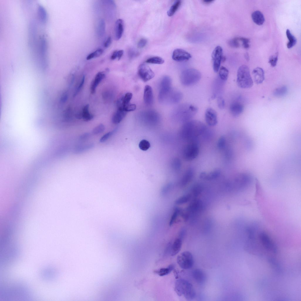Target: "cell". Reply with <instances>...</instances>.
<instances>
[{"label":"cell","instance_id":"49","mask_svg":"<svg viewBox=\"0 0 301 301\" xmlns=\"http://www.w3.org/2000/svg\"><path fill=\"white\" fill-rule=\"evenodd\" d=\"M90 137V134L88 133H84L81 135L79 137L80 140L84 141L88 140Z\"/></svg>","mask_w":301,"mask_h":301},{"label":"cell","instance_id":"18","mask_svg":"<svg viewBox=\"0 0 301 301\" xmlns=\"http://www.w3.org/2000/svg\"><path fill=\"white\" fill-rule=\"evenodd\" d=\"M244 106L241 103L235 102L230 105V111L232 115L234 117L239 116L243 112Z\"/></svg>","mask_w":301,"mask_h":301},{"label":"cell","instance_id":"10","mask_svg":"<svg viewBox=\"0 0 301 301\" xmlns=\"http://www.w3.org/2000/svg\"><path fill=\"white\" fill-rule=\"evenodd\" d=\"M223 56L222 48L219 46H217L213 50L212 54L213 69L215 72L219 71L221 63L222 62Z\"/></svg>","mask_w":301,"mask_h":301},{"label":"cell","instance_id":"48","mask_svg":"<svg viewBox=\"0 0 301 301\" xmlns=\"http://www.w3.org/2000/svg\"><path fill=\"white\" fill-rule=\"evenodd\" d=\"M173 166L176 170H178L180 169L181 166V162L179 159L178 158L175 159L173 161Z\"/></svg>","mask_w":301,"mask_h":301},{"label":"cell","instance_id":"26","mask_svg":"<svg viewBox=\"0 0 301 301\" xmlns=\"http://www.w3.org/2000/svg\"><path fill=\"white\" fill-rule=\"evenodd\" d=\"M193 176V172L190 168L188 169L185 173L182 178L181 184L183 186L187 185L192 179Z\"/></svg>","mask_w":301,"mask_h":301},{"label":"cell","instance_id":"51","mask_svg":"<svg viewBox=\"0 0 301 301\" xmlns=\"http://www.w3.org/2000/svg\"><path fill=\"white\" fill-rule=\"evenodd\" d=\"M85 76H83L82 77V80H81V83H80V84H79V86L78 87L77 90L76 91V92H75V93H74V96H75L76 95H77V94L78 93V92L80 91V90L81 89V88L83 86V85L84 84V81H85Z\"/></svg>","mask_w":301,"mask_h":301},{"label":"cell","instance_id":"14","mask_svg":"<svg viewBox=\"0 0 301 301\" xmlns=\"http://www.w3.org/2000/svg\"><path fill=\"white\" fill-rule=\"evenodd\" d=\"M253 79L255 83L259 84L265 79V73L263 69L259 67L254 68L252 72Z\"/></svg>","mask_w":301,"mask_h":301},{"label":"cell","instance_id":"19","mask_svg":"<svg viewBox=\"0 0 301 301\" xmlns=\"http://www.w3.org/2000/svg\"><path fill=\"white\" fill-rule=\"evenodd\" d=\"M220 174V170L215 169L208 173L205 172H201L200 175V178L205 180H212L218 178Z\"/></svg>","mask_w":301,"mask_h":301},{"label":"cell","instance_id":"2","mask_svg":"<svg viewBox=\"0 0 301 301\" xmlns=\"http://www.w3.org/2000/svg\"><path fill=\"white\" fill-rule=\"evenodd\" d=\"M175 290L179 296H183L187 300L194 299L196 293L193 287L187 280L183 279L177 280L175 286Z\"/></svg>","mask_w":301,"mask_h":301},{"label":"cell","instance_id":"52","mask_svg":"<svg viewBox=\"0 0 301 301\" xmlns=\"http://www.w3.org/2000/svg\"><path fill=\"white\" fill-rule=\"evenodd\" d=\"M111 43V38L109 36L104 43V46L105 48H107L109 47Z\"/></svg>","mask_w":301,"mask_h":301},{"label":"cell","instance_id":"40","mask_svg":"<svg viewBox=\"0 0 301 301\" xmlns=\"http://www.w3.org/2000/svg\"><path fill=\"white\" fill-rule=\"evenodd\" d=\"M105 130V127L102 124H100L95 127L92 131L94 135H97L103 132Z\"/></svg>","mask_w":301,"mask_h":301},{"label":"cell","instance_id":"44","mask_svg":"<svg viewBox=\"0 0 301 301\" xmlns=\"http://www.w3.org/2000/svg\"><path fill=\"white\" fill-rule=\"evenodd\" d=\"M240 39L242 46L245 49L249 48L250 46V39L248 38L243 37H240Z\"/></svg>","mask_w":301,"mask_h":301},{"label":"cell","instance_id":"11","mask_svg":"<svg viewBox=\"0 0 301 301\" xmlns=\"http://www.w3.org/2000/svg\"><path fill=\"white\" fill-rule=\"evenodd\" d=\"M138 74L141 79L145 82L150 80L155 76L154 73L150 67L144 63L139 66Z\"/></svg>","mask_w":301,"mask_h":301},{"label":"cell","instance_id":"41","mask_svg":"<svg viewBox=\"0 0 301 301\" xmlns=\"http://www.w3.org/2000/svg\"><path fill=\"white\" fill-rule=\"evenodd\" d=\"M278 55V53L276 52L275 54L270 56L269 58V63L272 67H275L277 64Z\"/></svg>","mask_w":301,"mask_h":301},{"label":"cell","instance_id":"33","mask_svg":"<svg viewBox=\"0 0 301 301\" xmlns=\"http://www.w3.org/2000/svg\"><path fill=\"white\" fill-rule=\"evenodd\" d=\"M191 198V195L190 194L185 195L177 199L175 201V203L177 205H182L188 202Z\"/></svg>","mask_w":301,"mask_h":301},{"label":"cell","instance_id":"53","mask_svg":"<svg viewBox=\"0 0 301 301\" xmlns=\"http://www.w3.org/2000/svg\"><path fill=\"white\" fill-rule=\"evenodd\" d=\"M123 53V51L122 50L118 51L117 58L119 60L121 58Z\"/></svg>","mask_w":301,"mask_h":301},{"label":"cell","instance_id":"55","mask_svg":"<svg viewBox=\"0 0 301 301\" xmlns=\"http://www.w3.org/2000/svg\"><path fill=\"white\" fill-rule=\"evenodd\" d=\"M203 2L206 4H208L211 3L213 1V0H204Z\"/></svg>","mask_w":301,"mask_h":301},{"label":"cell","instance_id":"38","mask_svg":"<svg viewBox=\"0 0 301 301\" xmlns=\"http://www.w3.org/2000/svg\"><path fill=\"white\" fill-rule=\"evenodd\" d=\"M139 147L141 150L146 151L148 150L150 147V143L146 140H143L140 142Z\"/></svg>","mask_w":301,"mask_h":301},{"label":"cell","instance_id":"34","mask_svg":"<svg viewBox=\"0 0 301 301\" xmlns=\"http://www.w3.org/2000/svg\"><path fill=\"white\" fill-rule=\"evenodd\" d=\"M146 62L148 63L160 64L163 63L164 62V60L160 57L154 56L147 59Z\"/></svg>","mask_w":301,"mask_h":301},{"label":"cell","instance_id":"56","mask_svg":"<svg viewBox=\"0 0 301 301\" xmlns=\"http://www.w3.org/2000/svg\"><path fill=\"white\" fill-rule=\"evenodd\" d=\"M245 57L247 61H248L249 60V56L248 53L246 52L245 54Z\"/></svg>","mask_w":301,"mask_h":301},{"label":"cell","instance_id":"24","mask_svg":"<svg viewBox=\"0 0 301 301\" xmlns=\"http://www.w3.org/2000/svg\"><path fill=\"white\" fill-rule=\"evenodd\" d=\"M251 17L254 22L257 25H262L265 21L264 16L259 11L257 10L253 12L252 14Z\"/></svg>","mask_w":301,"mask_h":301},{"label":"cell","instance_id":"29","mask_svg":"<svg viewBox=\"0 0 301 301\" xmlns=\"http://www.w3.org/2000/svg\"><path fill=\"white\" fill-rule=\"evenodd\" d=\"M286 35L289 40L287 44V47L290 49L293 47L296 43L297 40L295 37L291 33L290 30L287 29L286 31Z\"/></svg>","mask_w":301,"mask_h":301},{"label":"cell","instance_id":"36","mask_svg":"<svg viewBox=\"0 0 301 301\" xmlns=\"http://www.w3.org/2000/svg\"><path fill=\"white\" fill-rule=\"evenodd\" d=\"M103 52V51L102 49H98L88 55L87 56L86 59L87 60H89L93 58L98 57L102 54Z\"/></svg>","mask_w":301,"mask_h":301},{"label":"cell","instance_id":"6","mask_svg":"<svg viewBox=\"0 0 301 301\" xmlns=\"http://www.w3.org/2000/svg\"><path fill=\"white\" fill-rule=\"evenodd\" d=\"M171 84V80L170 77L165 76L162 78L160 84L159 94L160 101H164L168 98L172 91Z\"/></svg>","mask_w":301,"mask_h":301},{"label":"cell","instance_id":"23","mask_svg":"<svg viewBox=\"0 0 301 301\" xmlns=\"http://www.w3.org/2000/svg\"><path fill=\"white\" fill-rule=\"evenodd\" d=\"M182 245V240L179 238L175 239L171 245L170 255L174 256L177 254L180 250Z\"/></svg>","mask_w":301,"mask_h":301},{"label":"cell","instance_id":"35","mask_svg":"<svg viewBox=\"0 0 301 301\" xmlns=\"http://www.w3.org/2000/svg\"><path fill=\"white\" fill-rule=\"evenodd\" d=\"M180 209L178 208L175 207L170 218L169 224L172 226L176 222L178 215H179Z\"/></svg>","mask_w":301,"mask_h":301},{"label":"cell","instance_id":"50","mask_svg":"<svg viewBox=\"0 0 301 301\" xmlns=\"http://www.w3.org/2000/svg\"><path fill=\"white\" fill-rule=\"evenodd\" d=\"M138 54V52L133 49H131L129 50L128 55L131 58L137 56Z\"/></svg>","mask_w":301,"mask_h":301},{"label":"cell","instance_id":"37","mask_svg":"<svg viewBox=\"0 0 301 301\" xmlns=\"http://www.w3.org/2000/svg\"><path fill=\"white\" fill-rule=\"evenodd\" d=\"M241 43L240 37H235L230 40L228 44L231 47L237 48L239 47Z\"/></svg>","mask_w":301,"mask_h":301},{"label":"cell","instance_id":"22","mask_svg":"<svg viewBox=\"0 0 301 301\" xmlns=\"http://www.w3.org/2000/svg\"><path fill=\"white\" fill-rule=\"evenodd\" d=\"M127 113L126 112L118 108L112 117V123L116 124L119 123L125 117Z\"/></svg>","mask_w":301,"mask_h":301},{"label":"cell","instance_id":"13","mask_svg":"<svg viewBox=\"0 0 301 301\" xmlns=\"http://www.w3.org/2000/svg\"><path fill=\"white\" fill-rule=\"evenodd\" d=\"M205 121L210 126H215L218 123L217 114L213 109L209 108L206 110L205 114Z\"/></svg>","mask_w":301,"mask_h":301},{"label":"cell","instance_id":"16","mask_svg":"<svg viewBox=\"0 0 301 301\" xmlns=\"http://www.w3.org/2000/svg\"><path fill=\"white\" fill-rule=\"evenodd\" d=\"M124 30V22L121 19H118L116 21L115 26L114 35L116 40H119L121 37Z\"/></svg>","mask_w":301,"mask_h":301},{"label":"cell","instance_id":"8","mask_svg":"<svg viewBox=\"0 0 301 301\" xmlns=\"http://www.w3.org/2000/svg\"><path fill=\"white\" fill-rule=\"evenodd\" d=\"M132 96V94L131 93L128 92L126 93L118 101V108L126 112L135 110L136 108V106L135 104L130 103Z\"/></svg>","mask_w":301,"mask_h":301},{"label":"cell","instance_id":"39","mask_svg":"<svg viewBox=\"0 0 301 301\" xmlns=\"http://www.w3.org/2000/svg\"><path fill=\"white\" fill-rule=\"evenodd\" d=\"M117 128H116L112 131L105 134L100 138V142L101 143H103L106 141L117 131Z\"/></svg>","mask_w":301,"mask_h":301},{"label":"cell","instance_id":"28","mask_svg":"<svg viewBox=\"0 0 301 301\" xmlns=\"http://www.w3.org/2000/svg\"><path fill=\"white\" fill-rule=\"evenodd\" d=\"M89 106L87 104L85 106L82 111L81 116L83 120L86 121H88L91 120L93 118V116L90 114L89 111Z\"/></svg>","mask_w":301,"mask_h":301},{"label":"cell","instance_id":"17","mask_svg":"<svg viewBox=\"0 0 301 301\" xmlns=\"http://www.w3.org/2000/svg\"><path fill=\"white\" fill-rule=\"evenodd\" d=\"M105 74L103 72H99L96 75L94 79L92 81L90 86L91 93H94L96 89L101 81L105 77Z\"/></svg>","mask_w":301,"mask_h":301},{"label":"cell","instance_id":"46","mask_svg":"<svg viewBox=\"0 0 301 301\" xmlns=\"http://www.w3.org/2000/svg\"><path fill=\"white\" fill-rule=\"evenodd\" d=\"M147 40L145 38L141 39L138 42L137 47L138 48L141 49L144 47L147 43Z\"/></svg>","mask_w":301,"mask_h":301},{"label":"cell","instance_id":"12","mask_svg":"<svg viewBox=\"0 0 301 301\" xmlns=\"http://www.w3.org/2000/svg\"><path fill=\"white\" fill-rule=\"evenodd\" d=\"M191 57L190 53L180 49H177L173 52L172 58L174 61H183L189 60Z\"/></svg>","mask_w":301,"mask_h":301},{"label":"cell","instance_id":"43","mask_svg":"<svg viewBox=\"0 0 301 301\" xmlns=\"http://www.w3.org/2000/svg\"><path fill=\"white\" fill-rule=\"evenodd\" d=\"M226 139L224 136H221L217 142V146L218 148L222 149L225 146Z\"/></svg>","mask_w":301,"mask_h":301},{"label":"cell","instance_id":"25","mask_svg":"<svg viewBox=\"0 0 301 301\" xmlns=\"http://www.w3.org/2000/svg\"><path fill=\"white\" fill-rule=\"evenodd\" d=\"M94 146L93 143L78 146L74 148L73 153L76 154L81 153L92 149Z\"/></svg>","mask_w":301,"mask_h":301},{"label":"cell","instance_id":"20","mask_svg":"<svg viewBox=\"0 0 301 301\" xmlns=\"http://www.w3.org/2000/svg\"><path fill=\"white\" fill-rule=\"evenodd\" d=\"M192 275L195 281L198 283H203L205 280V275L200 269H196L193 270L192 272Z\"/></svg>","mask_w":301,"mask_h":301},{"label":"cell","instance_id":"54","mask_svg":"<svg viewBox=\"0 0 301 301\" xmlns=\"http://www.w3.org/2000/svg\"><path fill=\"white\" fill-rule=\"evenodd\" d=\"M117 50H115L113 52L111 57V60H114L117 58Z\"/></svg>","mask_w":301,"mask_h":301},{"label":"cell","instance_id":"21","mask_svg":"<svg viewBox=\"0 0 301 301\" xmlns=\"http://www.w3.org/2000/svg\"><path fill=\"white\" fill-rule=\"evenodd\" d=\"M203 207L202 202L199 200L195 199L190 203L188 207V210L191 213H195L201 210Z\"/></svg>","mask_w":301,"mask_h":301},{"label":"cell","instance_id":"15","mask_svg":"<svg viewBox=\"0 0 301 301\" xmlns=\"http://www.w3.org/2000/svg\"><path fill=\"white\" fill-rule=\"evenodd\" d=\"M144 101L147 105H150L153 102V90L151 87L147 85L145 87L143 95Z\"/></svg>","mask_w":301,"mask_h":301},{"label":"cell","instance_id":"9","mask_svg":"<svg viewBox=\"0 0 301 301\" xmlns=\"http://www.w3.org/2000/svg\"><path fill=\"white\" fill-rule=\"evenodd\" d=\"M199 153V149L198 145L195 143H191L185 147L183 151V158L187 161H191L195 158Z\"/></svg>","mask_w":301,"mask_h":301},{"label":"cell","instance_id":"31","mask_svg":"<svg viewBox=\"0 0 301 301\" xmlns=\"http://www.w3.org/2000/svg\"><path fill=\"white\" fill-rule=\"evenodd\" d=\"M287 87L284 86L276 89L273 92V94L277 97H282L287 93Z\"/></svg>","mask_w":301,"mask_h":301},{"label":"cell","instance_id":"47","mask_svg":"<svg viewBox=\"0 0 301 301\" xmlns=\"http://www.w3.org/2000/svg\"><path fill=\"white\" fill-rule=\"evenodd\" d=\"M217 100L218 107L221 109L224 108L225 105V103L223 98L222 97L220 96L218 98Z\"/></svg>","mask_w":301,"mask_h":301},{"label":"cell","instance_id":"3","mask_svg":"<svg viewBox=\"0 0 301 301\" xmlns=\"http://www.w3.org/2000/svg\"><path fill=\"white\" fill-rule=\"evenodd\" d=\"M237 83L239 87L243 88H250L253 86V80L247 66L243 65L239 68L237 71Z\"/></svg>","mask_w":301,"mask_h":301},{"label":"cell","instance_id":"7","mask_svg":"<svg viewBox=\"0 0 301 301\" xmlns=\"http://www.w3.org/2000/svg\"><path fill=\"white\" fill-rule=\"evenodd\" d=\"M177 261L179 266L184 269L190 268L194 264L193 255L189 251H184L181 253L178 256Z\"/></svg>","mask_w":301,"mask_h":301},{"label":"cell","instance_id":"32","mask_svg":"<svg viewBox=\"0 0 301 301\" xmlns=\"http://www.w3.org/2000/svg\"><path fill=\"white\" fill-rule=\"evenodd\" d=\"M219 74L220 78L223 81L227 80L229 74L228 69L225 67L222 66L221 67L219 70Z\"/></svg>","mask_w":301,"mask_h":301},{"label":"cell","instance_id":"4","mask_svg":"<svg viewBox=\"0 0 301 301\" xmlns=\"http://www.w3.org/2000/svg\"><path fill=\"white\" fill-rule=\"evenodd\" d=\"M201 74L196 69L190 68L184 70L181 73L180 80L181 83L185 86L193 85L200 79Z\"/></svg>","mask_w":301,"mask_h":301},{"label":"cell","instance_id":"42","mask_svg":"<svg viewBox=\"0 0 301 301\" xmlns=\"http://www.w3.org/2000/svg\"><path fill=\"white\" fill-rule=\"evenodd\" d=\"M203 190V188L200 185H197L193 188V194L194 196L197 197L200 194Z\"/></svg>","mask_w":301,"mask_h":301},{"label":"cell","instance_id":"30","mask_svg":"<svg viewBox=\"0 0 301 301\" xmlns=\"http://www.w3.org/2000/svg\"><path fill=\"white\" fill-rule=\"evenodd\" d=\"M181 3V1L180 0L176 1L167 11L168 15L169 16H173L180 6Z\"/></svg>","mask_w":301,"mask_h":301},{"label":"cell","instance_id":"45","mask_svg":"<svg viewBox=\"0 0 301 301\" xmlns=\"http://www.w3.org/2000/svg\"><path fill=\"white\" fill-rule=\"evenodd\" d=\"M171 185L170 184H168L163 187L162 189L161 192V194L165 195L167 194L171 189Z\"/></svg>","mask_w":301,"mask_h":301},{"label":"cell","instance_id":"5","mask_svg":"<svg viewBox=\"0 0 301 301\" xmlns=\"http://www.w3.org/2000/svg\"><path fill=\"white\" fill-rule=\"evenodd\" d=\"M258 237L265 249L274 254L277 253V249L276 245L265 231L263 230L260 231L258 234Z\"/></svg>","mask_w":301,"mask_h":301},{"label":"cell","instance_id":"1","mask_svg":"<svg viewBox=\"0 0 301 301\" xmlns=\"http://www.w3.org/2000/svg\"><path fill=\"white\" fill-rule=\"evenodd\" d=\"M205 129V126L200 121H188L182 128V134L185 138L191 140L201 134Z\"/></svg>","mask_w":301,"mask_h":301},{"label":"cell","instance_id":"27","mask_svg":"<svg viewBox=\"0 0 301 301\" xmlns=\"http://www.w3.org/2000/svg\"><path fill=\"white\" fill-rule=\"evenodd\" d=\"M174 268L173 264L169 265L166 268H162L155 271V272L160 276L167 275L169 274Z\"/></svg>","mask_w":301,"mask_h":301}]
</instances>
